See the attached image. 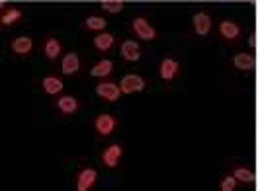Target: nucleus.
Listing matches in <instances>:
<instances>
[{
    "label": "nucleus",
    "mask_w": 260,
    "mask_h": 191,
    "mask_svg": "<svg viewBox=\"0 0 260 191\" xmlns=\"http://www.w3.org/2000/svg\"><path fill=\"white\" fill-rule=\"evenodd\" d=\"M92 127H94L96 135L100 139H110L119 127V119H117V115L110 113V111H102V113H98L94 117Z\"/></svg>",
    "instance_id": "1"
},
{
    "label": "nucleus",
    "mask_w": 260,
    "mask_h": 191,
    "mask_svg": "<svg viewBox=\"0 0 260 191\" xmlns=\"http://www.w3.org/2000/svg\"><path fill=\"white\" fill-rule=\"evenodd\" d=\"M100 178V172L94 164H86L82 168H78L75 174V189L77 191H90L92 187H96Z\"/></svg>",
    "instance_id": "2"
},
{
    "label": "nucleus",
    "mask_w": 260,
    "mask_h": 191,
    "mask_svg": "<svg viewBox=\"0 0 260 191\" xmlns=\"http://www.w3.org/2000/svg\"><path fill=\"white\" fill-rule=\"evenodd\" d=\"M180 70H182V64H180V59L176 55H165L160 59V63H158V78L165 84L174 82L176 78L180 77Z\"/></svg>",
    "instance_id": "3"
},
{
    "label": "nucleus",
    "mask_w": 260,
    "mask_h": 191,
    "mask_svg": "<svg viewBox=\"0 0 260 191\" xmlns=\"http://www.w3.org/2000/svg\"><path fill=\"white\" fill-rule=\"evenodd\" d=\"M119 88L123 92V96H131V94H141L149 88V78L141 77L139 72H125L119 78Z\"/></svg>",
    "instance_id": "4"
},
{
    "label": "nucleus",
    "mask_w": 260,
    "mask_h": 191,
    "mask_svg": "<svg viewBox=\"0 0 260 191\" xmlns=\"http://www.w3.org/2000/svg\"><path fill=\"white\" fill-rule=\"evenodd\" d=\"M129 27H131V33L137 39H141V41H155V39L158 37V31H156L155 26L149 22L147 16H135V18L131 20Z\"/></svg>",
    "instance_id": "5"
},
{
    "label": "nucleus",
    "mask_w": 260,
    "mask_h": 191,
    "mask_svg": "<svg viewBox=\"0 0 260 191\" xmlns=\"http://www.w3.org/2000/svg\"><path fill=\"white\" fill-rule=\"evenodd\" d=\"M94 94L106 103H116L123 96V92L119 88V82H112V80H100L94 86Z\"/></svg>",
    "instance_id": "6"
},
{
    "label": "nucleus",
    "mask_w": 260,
    "mask_h": 191,
    "mask_svg": "<svg viewBox=\"0 0 260 191\" xmlns=\"http://www.w3.org/2000/svg\"><path fill=\"white\" fill-rule=\"evenodd\" d=\"M123 142H110L108 146H104V150L100 152V162L106 170H116L117 166L121 164L123 158Z\"/></svg>",
    "instance_id": "7"
},
{
    "label": "nucleus",
    "mask_w": 260,
    "mask_h": 191,
    "mask_svg": "<svg viewBox=\"0 0 260 191\" xmlns=\"http://www.w3.org/2000/svg\"><path fill=\"white\" fill-rule=\"evenodd\" d=\"M117 51H119L121 61H125V63H137L143 57V47H141V43L137 39H123L119 43Z\"/></svg>",
    "instance_id": "8"
},
{
    "label": "nucleus",
    "mask_w": 260,
    "mask_h": 191,
    "mask_svg": "<svg viewBox=\"0 0 260 191\" xmlns=\"http://www.w3.org/2000/svg\"><path fill=\"white\" fill-rule=\"evenodd\" d=\"M192 29H194L196 37H209L211 29H213V18L204 10H198L192 14Z\"/></svg>",
    "instance_id": "9"
},
{
    "label": "nucleus",
    "mask_w": 260,
    "mask_h": 191,
    "mask_svg": "<svg viewBox=\"0 0 260 191\" xmlns=\"http://www.w3.org/2000/svg\"><path fill=\"white\" fill-rule=\"evenodd\" d=\"M8 49L14 57H20V59H26L31 53L36 51V43L29 35H16V37L10 39L8 43Z\"/></svg>",
    "instance_id": "10"
},
{
    "label": "nucleus",
    "mask_w": 260,
    "mask_h": 191,
    "mask_svg": "<svg viewBox=\"0 0 260 191\" xmlns=\"http://www.w3.org/2000/svg\"><path fill=\"white\" fill-rule=\"evenodd\" d=\"M217 31H219V37L223 41H227V43H235V41H239V39L243 37V27H241V24L231 20V18L221 20L219 26H217Z\"/></svg>",
    "instance_id": "11"
},
{
    "label": "nucleus",
    "mask_w": 260,
    "mask_h": 191,
    "mask_svg": "<svg viewBox=\"0 0 260 191\" xmlns=\"http://www.w3.org/2000/svg\"><path fill=\"white\" fill-rule=\"evenodd\" d=\"M41 53L51 63L61 61L63 59V43L59 41V37H55V35H47V37L43 39V43H41Z\"/></svg>",
    "instance_id": "12"
},
{
    "label": "nucleus",
    "mask_w": 260,
    "mask_h": 191,
    "mask_svg": "<svg viewBox=\"0 0 260 191\" xmlns=\"http://www.w3.org/2000/svg\"><path fill=\"white\" fill-rule=\"evenodd\" d=\"M39 88L43 94H47V96H61L63 94V90H65V82H63V78L59 77V74H45V77L39 78Z\"/></svg>",
    "instance_id": "13"
},
{
    "label": "nucleus",
    "mask_w": 260,
    "mask_h": 191,
    "mask_svg": "<svg viewBox=\"0 0 260 191\" xmlns=\"http://www.w3.org/2000/svg\"><path fill=\"white\" fill-rule=\"evenodd\" d=\"M59 70L63 77H73L82 70V59L78 57V53L69 51L63 55V59L59 61Z\"/></svg>",
    "instance_id": "14"
},
{
    "label": "nucleus",
    "mask_w": 260,
    "mask_h": 191,
    "mask_svg": "<svg viewBox=\"0 0 260 191\" xmlns=\"http://www.w3.org/2000/svg\"><path fill=\"white\" fill-rule=\"evenodd\" d=\"M229 64H231L233 68H237V70H241V72H252L254 66H256V59H254L252 53L239 51V53H233V55H231Z\"/></svg>",
    "instance_id": "15"
},
{
    "label": "nucleus",
    "mask_w": 260,
    "mask_h": 191,
    "mask_svg": "<svg viewBox=\"0 0 260 191\" xmlns=\"http://www.w3.org/2000/svg\"><path fill=\"white\" fill-rule=\"evenodd\" d=\"M55 109L61 115H75L80 109V102L73 94H63L55 98Z\"/></svg>",
    "instance_id": "16"
},
{
    "label": "nucleus",
    "mask_w": 260,
    "mask_h": 191,
    "mask_svg": "<svg viewBox=\"0 0 260 191\" xmlns=\"http://www.w3.org/2000/svg\"><path fill=\"white\" fill-rule=\"evenodd\" d=\"M24 20V10L18 6H2L0 10V24L2 27H12L18 26Z\"/></svg>",
    "instance_id": "17"
},
{
    "label": "nucleus",
    "mask_w": 260,
    "mask_h": 191,
    "mask_svg": "<svg viewBox=\"0 0 260 191\" xmlns=\"http://www.w3.org/2000/svg\"><path fill=\"white\" fill-rule=\"evenodd\" d=\"M92 45H94V49L100 53H110L112 49H116L117 45V37L116 33H112V31H102V33H96L94 39H92Z\"/></svg>",
    "instance_id": "18"
},
{
    "label": "nucleus",
    "mask_w": 260,
    "mask_h": 191,
    "mask_svg": "<svg viewBox=\"0 0 260 191\" xmlns=\"http://www.w3.org/2000/svg\"><path fill=\"white\" fill-rule=\"evenodd\" d=\"M116 70V63L112 59H98L96 63L90 66L88 74L92 78H110Z\"/></svg>",
    "instance_id": "19"
},
{
    "label": "nucleus",
    "mask_w": 260,
    "mask_h": 191,
    "mask_svg": "<svg viewBox=\"0 0 260 191\" xmlns=\"http://www.w3.org/2000/svg\"><path fill=\"white\" fill-rule=\"evenodd\" d=\"M82 26L92 33H102L108 29V20L102 14H86L84 20H82Z\"/></svg>",
    "instance_id": "20"
},
{
    "label": "nucleus",
    "mask_w": 260,
    "mask_h": 191,
    "mask_svg": "<svg viewBox=\"0 0 260 191\" xmlns=\"http://www.w3.org/2000/svg\"><path fill=\"white\" fill-rule=\"evenodd\" d=\"M231 174L239 179V183H245V185L254 183V178H256V176H254V170L248 164H237L233 170H231Z\"/></svg>",
    "instance_id": "21"
},
{
    "label": "nucleus",
    "mask_w": 260,
    "mask_h": 191,
    "mask_svg": "<svg viewBox=\"0 0 260 191\" xmlns=\"http://www.w3.org/2000/svg\"><path fill=\"white\" fill-rule=\"evenodd\" d=\"M100 10L108 14H121L125 10V2L123 0H102Z\"/></svg>",
    "instance_id": "22"
},
{
    "label": "nucleus",
    "mask_w": 260,
    "mask_h": 191,
    "mask_svg": "<svg viewBox=\"0 0 260 191\" xmlns=\"http://www.w3.org/2000/svg\"><path fill=\"white\" fill-rule=\"evenodd\" d=\"M219 189H221V191H235V189H239V179L235 178L233 174H225V176L219 179Z\"/></svg>",
    "instance_id": "23"
},
{
    "label": "nucleus",
    "mask_w": 260,
    "mask_h": 191,
    "mask_svg": "<svg viewBox=\"0 0 260 191\" xmlns=\"http://www.w3.org/2000/svg\"><path fill=\"white\" fill-rule=\"evenodd\" d=\"M247 45L250 47V49H256V35H254V33H250V35H248Z\"/></svg>",
    "instance_id": "24"
}]
</instances>
